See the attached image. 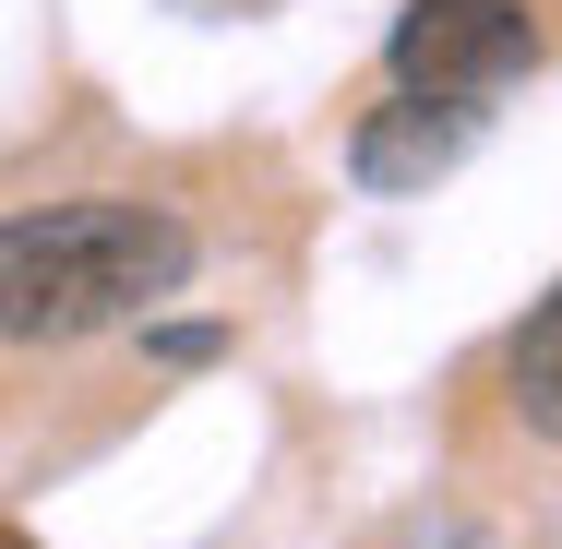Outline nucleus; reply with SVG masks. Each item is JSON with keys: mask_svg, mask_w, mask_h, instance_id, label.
Masks as SVG:
<instances>
[{"mask_svg": "<svg viewBox=\"0 0 562 549\" xmlns=\"http://www.w3.org/2000/svg\"><path fill=\"white\" fill-rule=\"evenodd\" d=\"M192 287V227L120 192L0 216V346H85Z\"/></svg>", "mask_w": 562, "mask_h": 549, "instance_id": "obj_1", "label": "nucleus"}, {"mask_svg": "<svg viewBox=\"0 0 562 549\" xmlns=\"http://www.w3.org/2000/svg\"><path fill=\"white\" fill-rule=\"evenodd\" d=\"M383 72L407 108H467V96H503L515 72H539V24H527V0H407L383 36Z\"/></svg>", "mask_w": 562, "mask_h": 549, "instance_id": "obj_2", "label": "nucleus"}, {"mask_svg": "<svg viewBox=\"0 0 562 549\" xmlns=\"http://www.w3.org/2000/svg\"><path fill=\"white\" fill-rule=\"evenodd\" d=\"M503 394H515V419L539 442H562V287L515 323V346H503Z\"/></svg>", "mask_w": 562, "mask_h": 549, "instance_id": "obj_3", "label": "nucleus"}, {"mask_svg": "<svg viewBox=\"0 0 562 549\" xmlns=\"http://www.w3.org/2000/svg\"><path fill=\"white\" fill-rule=\"evenodd\" d=\"M0 549H12V538H0Z\"/></svg>", "mask_w": 562, "mask_h": 549, "instance_id": "obj_4", "label": "nucleus"}]
</instances>
